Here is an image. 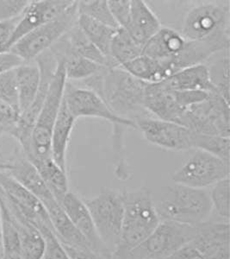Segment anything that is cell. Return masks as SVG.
<instances>
[{
    "mask_svg": "<svg viewBox=\"0 0 230 259\" xmlns=\"http://www.w3.org/2000/svg\"><path fill=\"white\" fill-rule=\"evenodd\" d=\"M80 85L99 95L116 114L135 121L151 117L144 106L148 83L136 79L121 67H105Z\"/></svg>",
    "mask_w": 230,
    "mask_h": 259,
    "instance_id": "1",
    "label": "cell"
},
{
    "mask_svg": "<svg viewBox=\"0 0 230 259\" xmlns=\"http://www.w3.org/2000/svg\"><path fill=\"white\" fill-rule=\"evenodd\" d=\"M124 221L120 244L115 252L126 259L130 251L142 244L159 224L154 199L150 190L142 187L121 192Z\"/></svg>",
    "mask_w": 230,
    "mask_h": 259,
    "instance_id": "2",
    "label": "cell"
},
{
    "mask_svg": "<svg viewBox=\"0 0 230 259\" xmlns=\"http://www.w3.org/2000/svg\"><path fill=\"white\" fill-rule=\"evenodd\" d=\"M154 205L159 221L196 226L212 216L210 193L180 184L165 188L162 196L154 200Z\"/></svg>",
    "mask_w": 230,
    "mask_h": 259,
    "instance_id": "3",
    "label": "cell"
},
{
    "mask_svg": "<svg viewBox=\"0 0 230 259\" xmlns=\"http://www.w3.org/2000/svg\"><path fill=\"white\" fill-rule=\"evenodd\" d=\"M66 82L64 64L58 60L44 103L34 125L30 153L24 155L30 162L51 157V136L62 106Z\"/></svg>",
    "mask_w": 230,
    "mask_h": 259,
    "instance_id": "4",
    "label": "cell"
},
{
    "mask_svg": "<svg viewBox=\"0 0 230 259\" xmlns=\"http://www.w3.org/2000/svg\"><path fill=\"white\" fill-rule=\"evenodd\" d=\"M79 17L78 1L68 7L53 20L38 27L12 45L10 52L15 54L24 62L36 61L38 56L50 50L77 24Z\"/></svg>",
    "mask_w": 230,
    "mask_h": 259,
    "instance_id": "5",
    "label": "cell"
},
{
    "mask_svg": "<svg viewBox=\"0 0 230 259\" xmlns=\"http://www.w3.org/2000/svg\"><path fill=\"white\" fill-rule=\"evenodd\" d=\"M229 2L197 4L186 13L180 32L187 41L229 36Z\"/></svg>",
    "mask_w": 230,
    "mask_h": 259,
    "instance_id": "6",
    "label": "cell"
},
{
    "mask_svg": "<svg viewBox=\"0 0 230 259\" xmlns=\"http://www.w3.org/2000/svg\"><path fill=\"white\" fill-rule=\"evenodd\" d=\"M103 245L116 251L121 239L124 203L121 192L105 189L97 196L84 200Z\"/></svg>",
    "mask_w": 230,
    "mask_h": 259,
    "instance_id": "7",
    "label": "cell"
},
{
    "mask_svg": "<svg viewBox=\"0 0 230 259\" xmlns=\"http://www.w3.org/2000/svg\"><path fill=\"white\" fill-rule=\"evenodd\" d=\"M197 233V225L160 221L142 244L130 251L126 259H167L189 244Z\"/></svg>",
    "mask_w": 230,
    "mask_h": 259,
    "instance_id": "8",
    "label": "cell"
},
{
    "mask_svg": "<svg viewBox=\"0 0 230 259\" xmlns=\"http://www.w3.org/2000/svg\"><path fill=\"white\" fill-rule=\"evenodd\" d=\"M181 125L194 133L229 138V102L216 93L186 110Z\"/></svg>",
    "mask_w": 230,
    "mask_h": 259,
    "instance_id": "9",
    "label": "cell"
},
{
    "mask_svg": "<svg viewBox=\"0 0 230 259\" xmlns=\"http://www.w3.org/2000/svg\"><path fill=\"white\" fill-rule=\"evenodd\" d=\"M63 100L69 112L76 119L79 118H101L112 124L115 130L125 127L136 130L135 121L116 114L99 95L83 85L67 80Z\"/></svg>",
    "mask_w": 230,
    "mask_h": 259,
    "instance_id": "10",
    "label": "cell"
},
{
    "mask_svg": "<svg viewBox=\"0 0 230 259\" xmlns=\"http://www.w3.org/2000/svg\"><path fill=\"white\" fill-rule=\"evenodd\" d=\"M226 178H229V164L198 150L171 176L175 184L199 189L212 188Z\"/></svg>",
    "mask_w": 230,
    "mask_h": 259,
    "instance_id": "11",
    "label": "cell"
},
{
    "mask_svg": "<svg viewBox=\"0 0 230 259\" xmlns=\"http://www.w3.org/2000/svg\"><path fill=\"white\" fill-rule=\"evenodd\" d=\"M144 139L152 145L171 151L192 150L193 132L181 124L153 117H142L135 120Z\"/></svg>",
    "mask_w": 230,
    "mask_h": 259,
    "instance_id": "12",
    "label": "cell"
},
{
    "mask_svg": "<svg viewBox=\"0 0 230 259\" xmlns=\"http://www.w3.org/2000/svg\"><path fill=\"white\" fill-rule=\"evenodd\" d=\"M190 244L205 259H229V222L209 220L197 225Z\"/></svg>",
    "mask_w": 230,
    "mask_h": 259,
    "instance_id": "13",
    "label": "cell"
},
{
    "mask_svg": "<svg viewBox=\"0 0 230 259\" xmlns=\"http://www.w3.org/2000/svg\"><path fill=\"white\" fill-rule=\"evenodd\" d=\"M73 3L74 1L68 0L30 1L16 26L10 42V49L24 35L61 15Z\"/></svg>",
    "mask_w": 230,
    "mask_h": 259,
    "instance_id": "14",
    "label": "cell"
},
{
    "mask_svg": "<svg viewBox=\"0 0 230 259\" xmlns=\"http://www.w3.org/2000/svg\"><path fill=\"white\" fill-rule=\"evenodd\" d=\"M145 108L150 114L161 120L180 124L186 110L178 101L177 93L166 89L162 83L148 84L145 90Z\"/></svg>",
    "mask_w": 230,
    "mask_h": 259,
    "instance_id": "15",
    "label": "cell"
},
{
    "mask_svg": "<svg viewBox=\"0 0 230 259\" xmlns=\"http://www.w3.org/2000/svg\"><path fill=\"white\" fill-rule=\"evenodd\" d=\"M0 171L11 176L27 190L38 198L42 204L56 200L36 167L25 156H18L8 162H0Z\"/></svg>",
    "mask_w": 230,
    "mask_h": 259,
    "instance_id": "16",
    "label": "cell"
},
{
    "mask_svg": "<svg viewBox=\"0 0 230 259\" xmlns=\"http://www.w3.org/2000/svg\"><path fill=\"white\" fill-rule=\"evenodd\" d=\"M58 202L62 209L65 211L68 218L70 219L72 223L88 240L89 243L92 244L94 250L98 251L109 250L103 245L98 238L92 216L84 200H81L76 194L69 191L61 198Z\"/></svg>",
    "mask_w": 230,
    "mask_h": 259,
    "instance_id": "17",
    "label": "cell"
},
{
    "mask_svg": "<svg viewBox=\"0 0 230 259\" xmlns=\"http://www.w3.org/2000/svg\"><path fill=\"white\" fill-rule=\"evenodd\" d=\"M186 45L187 40L180 30L161 27L145 45L142 55L159 62H170L183 52Z\"/></svg>",
    "mask_w": 230,
    "mask_h": 259,
    "instance_id": "18",
    "label": "cell"
},
{
    "mask_svg": "<svg viewBox=\"0 0 230 259\" xmlns=\"http://www.w3.org/2000/svg\"><path fill=\"white\" fill-rule=\"evenodd\" d=\"M161 24L156 14L143 0H131L130 22L126 30L135 41L144 48Z\"/></svg>",
    "mask_w": 230,
    "mask_h": 259,
    "instance_id": "19",
    "label": "cell"
},
{
    "mask_svg": "<svg viewBox=\"0 0 230 259\" xmlns=\"http://www.w3.org/2000/svg\"><path fill=\"white\" fill-rule=\"evenodd\" d=\"M0 198L9 211L12 222L18 232L23 258H43L46 244L44 237L41 232L32 224H30L29 221H27L14 207L7 203L1 195Z\"/></svg>",
    "mask_w": 230,
    "mask_h": 259,
    "instance_id": "20",
    "label": "cell"
},
{
    "mask_svg": "<svg viewBox=\"0 0 230 259\" xmlns=\"http://www.w3.org/2000/svg\"><path fill=\"white\" fill-rule=\"evenodd\" d=\"M43 205L47 210L54 233L62 244L70 247L94 250L92 244L72 223L56 200H51Z\"/></svg>",
    "mask_w": 230,
    "mask_h": 259,
    "instance_id": "21",
    "label": "cell"
},
{
    "mask_svg": "<svg viewBox=\"0 0 230 259\" xmlns=\"http://www.w3.org/2000/svg\"><path fill=\"white\" fill-rule=\"evenodd\" d=\"M76 118L69 112L64 100L51 136V157L62 170L67 172V151Z\"/></svg>",
    "mask_w": 230,
    "mask_h": 259,
    "instance_id": "22",
    "label": "cell"
},
{
    "mask_svg": "<svg viewBox=\"0 0 230 259\" xmlns=\"http://www.w3.org/2000/svg\"><path fill=\"white\" fill-rule=\"evenodd\" d=\"M166 89L174 91H202L215 93L210 81V73L206 64L194 65L183 68L161 81Z\"/></svg>",
    "mask_w": 230,
    "mask_h": 259,
    "instance_id": "23",
    "label": "cell"
},
{
    "mask_svg": "<svg viewBox=\"0 0 230 259\" xmlns=\"http://www.w3.org/2000/svg\"><path fill=\"white\" fill-rule=\"evenodd\" d=\"M18 88V109L25 112L36 99L41 85V69L35 62H24L15 69Z\"/></svg>",
    "mask_w": 230,
    "mask_h": 259,
    "instance_id": "24",
    "label": "cell"
},
{
    "mask_svg": "<svg viewBox=\"0 0 230 259\" xmlns=\"http://www.w3.org/2000/svg\"><path fill=\"white\" fill-rule=\"evenodd\" d=\"M77 24L95 47L109 60L113 67H117L109 58V49L113 37L118 29L101 24L87 16L79 14Z\"/></svg>",
    "mask_w": 230,
    "mask_h": 259,
    "instance_id": "25",
    "label": "cell"
},
{
    "mask_svg": "<svg viewBox=\"0 0 230 259\" xmlns=\"http://www.w3.org/2000/svg\"><path fill=\"white\" fill-rule=\"evenodd\" d=\"M121 68L136 79L148 84H156L169 78L162 62L144 55L122 65Z\"/></svg>",
    "mask_w": 230,
    "mask_h": 259,
    "instance_id": "26",
    "label": "cell"
},
{
    "mask_svg": "<svg viewBox=\"0 0 230 259\" xmlns=\"http://www.w3.org/2000/svg\"><path fill=\"white\" fill-rule=\"evenodd\" d=\"M62 40L66 47L73 53L77 54L86 59L104 67L114 68L109 60L86 37L82 30H80V27L78 26V24H75L71 30L62 37Z\"/></svg>",
    "mask_w": 230,
    "mask_h": 259,
    "instance_id": "27",
    "label": "cell"
},
{
    "mask_svg": "<svg viewBox=\"0 0 230 259\" xmlns=\"http://www.w3.org/2000/svg\"><path fill=\"white\" fill-rule=\"evenodd\" d=\"M32 163L57 201L69 192L67 172L62 170L52 157L36 160Z\"/></svg>",
    "mask_w": 230,
    "mask_h": 259,
    "instance_id": "28",
    "label": "cell"
},
{
    "mask_svg": "<svg viewBox=\"0 0 230 259\" xmlns=\"http://www.w3.org/2000/svg\"><path fill=\"white\" fill-rule=\"evenodd\" d=\"M143 54V47L134 40L127 30L119 28L113 37L109 58L117 67L136 59Z\"/></svg>",
    "mask_w": 230,
    "mask_h": 259,
    "instance_id": "29",
    "label": "cell"
},
{
    "mask_svg": "<svg viewBox=\"0 0 230 259\" xmlns=\"http://www.w3.org/2000/svg\"><path fill=\"white\" fill-rule=\"evenodd\" d=\"M218 58L207 65L210 73V81L215 93L229 102V50L217 54Z\"/></svg>",
    "mask_w": 230,
    "mask_h": 259,
    "instance_id": "30",
    "label": "cell"
},
{
    "mask_svg": "<svg viewBox=\"0 0 230 259\" xmlns=\"http://www.w3.org/2000/svg\"><path fill=\"white\" fill-rule=\"evenodd\" d=\"M229 138L193 132L192 148L218 157L229 164Z\"/></svg>",
    "mask_w": 230,
    "mask_h": 259,
    "instance_id": "31",
    "label": "cell"
},
{
    "mask_svg": "<svg viewBox=\"0 0 230 259\" xmlns=\"http://www.w3.org/2000/svg\"><path fill=\"white\" fill-rule=\"evenodd\" d=\"M0 209L3 221V259H24L21 252L20 241L12 217L0 198Z\"/></svg>",
    "mask_w": 230,
    "mask_h": 259,
    "instance_id": "32",
    "label": "cell"
},
{
    "mask_svg": "<svg viewBox=\"0 0 230 259\" xmlns=\"http://www.w3.org/2000/svg\"><path fill=\"white\" fill-rule=\"evenodd\" d=\"M79 14L87 16L93 20L114 29H119L109 8L106 0H84L78 1Z\"/></svg>",
    "mask_w": 230,
    "mask_h": 259,
    "instance_id": "33",
    "label": "cell"
},
{
    "mask_svg": "<svg viewBox=\"0 0 230 259\" xmlns=\"http://www.w3.org/2000/svg\"><path fill=\"white\" fill-rule=\"evenodd\" d=\"M210 198L212 214L217 217L215 221L229 222V178L213 186Z\"/></svg>",
    "mask_w": 230,
    "mask_h": 259,
    "instance_id": "34",
    "label": "cell"
},
{
    "mask_svg": "<svg viewBox=\"0 0 230 259\" xmlns=\"http://www.w3.org/2000/svg\"><path fill=\"white\" fill-rule=\"evenodd\" d=\"M0 100L18 109L15 69L0 74Z\"/></svg>",
    "mask_w": 230,
    "mask_h": 259,
    "instance_id": "35",
    "label": "cell"
},
{
    "mask_svg": "<svg viewBox=\"0 0 230 259\" xmlns=\"http://www.w3.org/2000/svg\"><path fill=\"white\" fill-rule=\"evenodd\" d=\"M20 119V112L14 106L0 100V133L14 135Z\"/></svg>",
    "mask_w": 230,
    "mask_h": 259,
    "instance_id": "36",
    "label": "cell"
},
{
    "mask_svg": "<svg viewBox=\"0 0 230 259\" xmlns=\"http://www.w3.org/2000/svg\"><path fill=\"white\" fill-rule=\"evenodd\" d=\"M41 233L44 237L46 244L42 259H71L53 231L44 229L41 231Z\"/></svg>",
    "mask_w": 230,
    "mask_h": 259,
    "instance_id": "37",
    "label": "cell"
},
{
    "mask_svg": "<svg viewBox=\"0 0 230 259\" xmlns=\"http://www.w3.org/2000/svg\"><path fill=\"white\" fill-rule=\"evenodd\" d=\"M109 8L119 28L126 29L131 12V0H109Z\"/></svg>",
    "mask_w": 230,
    "mask_h": 259,
    "instance_id": "38",
    "label": "cell"
},
{
    "mask_svg": "<svg viewBox=\"0 0 230 259\" xmlns=\"http://www.w3.org/2000/svg\"><path fill=\"white\" fill-rule=\"evenodd\" d=\"M29 2L30 0H0V22L19 18Z\"/></svg>",
    "mask_w": 230,
    "mask_h": 259,
    "instance_id": "39",
    "label": "cell"
},
{
    "mask_svg": "<svg viewBox=\"0 0 230 259\" xmlns=\"http://www.w3.org/2000/svg\"><path fill=\"white\" fill-rule=\"evenodd\" d=\"M67 252L71 259H123L115 251L111 250H92V249H80L64 245Z\"/></svg>",
    "mask_w": 230,
    "mask_h": 259,
    "instance_id": "40",
    "label": "cell"
},
{
    "mask_svg": "<svg viewBox=\"0 0 230 259\" xmlns=\"http://www.w3.org/2000/svg\"><path fill=\"white\" fill-rule=\"evenodd\" d=\"M19 18L20 17L13 20L0 22V53L9 51L10 42Z\"/></svg>",
    "mask_w": 230,
    "mask_h": 259,
    "instance_id": "41",
    "label": "cell"
},
{
    "mask_svg": "<svg viewBox=\"0 0 230 259\" xmlns=\"http://www.w3.org/2000/svg\"><path fill=\"white\" fill-rule=\"evenodd\" d=\"M24 63L20 57L10 51L0 53V74L14 70Z\"/></svg>",
    "mask_w": 230,
    "mask_h": 259,
    "instance_id": "42",
    "label": "cell"
},
{
    "mask_svg": "<svg viewBox=\"0 0 230 259\" xmlns=\"http://www.w3.org/2000/svg\"><path fill=\"white\" fill-rule=\"evenodd\" d=\"M167 259H205V257L189 244L180 249Z\"/></svg>",
    "mask_w": 230,
    "mask_h": 259,
    "instance_id": "43",
    "label": "cell"
},
{
    "mask_svg": "<svg viewBox=\"0 0 230 259\" xmlns=\"http://www.w3.org/2000/svg\"><path fill=\"white\" fill-rule=\"evenodd\" d=\"M0 259H3V221L0 209Z\"/></svg>",
    "mask_w": 230,
    "mask_h": 259,
    "instance_id": "44",
    "label": "cell"
}]
</instances>
